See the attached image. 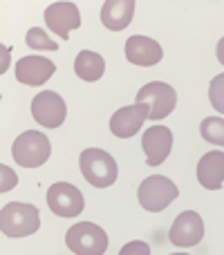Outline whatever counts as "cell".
I'll return each mask as SVG.
<instances>
[{"label": "cell", "mask_w": 224, "mask_h": 255, "mask_svg": "<svg viewBox=\"0 0 224 255\" xmlns=\"http://www.w3.org/2000/svg\"><path fill=\"white\" fill-rule=\"evenodd\" d=\"M40 229V213L36 206L25 202H11L0 211V231L4 238L18 240L36 233Z\"/></svg>", "instance_id": "1"}, {"label": "cell", "mask_w": 224, "mask_h": 255, "mask_svg": "<svg viewBox=\"0 0 224 255\" xmlns=\"http://www.w3.org/2000/svg\"><path fill=\"white\" fill-rule=\"evenodd\" d=\"M137 103H144V106L148 108L150 121H159V119H166V117L175 110L177 92L168 83L153 81V83H146L144 88L137 92Z\"/></svg>", "instance_id": "6"}, {"label": "cell", "mask_w": 224, "mask_h": 255, "mask_svg": "<svg viewBox=\"0 0 224 255\" xmlns=\"http://www.w3.org/2000/svg\"><path fill=\"white\" fill-rule=\"evenodd\" d=\"M31 117L43 128H61L67 117V106L58 92L45 90L36 94L31 101Z\"/></svg>", "instance_id": "8"}, {"label": "cell", "mask_w": 224, "mask_h": 255, "mask_svg": "<svg viewBox=\"0 0 224 255\" xmlns=\"http://www.w3.org/2000/svg\"><path fill=\"white\" fill-rule=\"evenodd\" d=\"M119 255H150V247L146 242H141V240H135V242H128L119 251Z\"/></svg>", "instance_id": "21"}, {"label": "cell", "mask_w": 224, "mask_h": 255, "mask_svg": "<svg viewBox=\"0 0 224 255\" xmlns=\"http://www.w3.org/2000/svg\"><path fill=\"white\" fill-rule=\"evenodd\" d=\"M177 195H180V190H177L175 181H171L164 175L146 177L139 184V190H137L141 208L148 213H162L164 208H168L175 202Z\"/></svg>", "instance_id": "3"}, {"label": "cell", "mask_w": 224, "mask_h": 255, "mask_svg": "<svg viewBox=\"0 0 224 255\" xmlns=\"http://www.w3.org/2000/svg\"><path fill=\"white\" fill-rule=\"evenodd\" d=\"M56 65L43 56H25L16 63V79L25 85H43L52 79Z\"/></svg>", "instance_id": "14"}, {"label": "cell", "mask_w": 224, "mask_h": 255, "mask_svg": "<svg viewBox=\"0 0 224 255\" xmlns=\"http://www.w3.org/2000/svg\"><path fill=\"white\" fill-rule=\"evenodd\" d=\"M216 54H218V61L224 65V36L220 38V43H218V49H216Z\"/></svg>", "instance_id": "23"}, {"label": "cell", "mask_w": 224, "mask_h": 255, "mask_svg": "<svg viewBox=\"0 0 224 255\" xmlns=\"http://www.w3.org/2000/svg\"><path fill=\"white\" fill-rule=\"evenodd\" d=\"M204 238V222L202 217L195 211H184L175 217L171 231H168V240H171L175 247L189 249L200 244Z\"/></svg>", "instance_id": "9"}, {"label": "cell", "mask_w": 224, "mask_h": 255, "mask_svg": "<svg viewBox=\"0 0 224 255\" xmlns=\"http://www.w3.org/2000/svg\"><path fill=\"white\" fill-rule=\"evenodd\" d=\"M74 72L81 81H99L106 72V61H103L101 54L97 52H90V49H83V52L76 54L74 58Z\"/></svg>", "instance_id": "17"}, {"label": "cell", "mask_w": 224, "mask_h": 255, "mask_svg": "<svg viewBox=\"0 0 224 255\" xmlns=\"http://www.w3.org/2000/svg\"><path fill=\"white\" fill-rule=\"evenodd\" d=\"M141 148L148 166H162L173 150V132L166 126H150L141 136Z\"/></svg>", "instance_id": "10"}, {"label": "cell", "mask_w": 224, "mask_h": 255, "mask_svg": "<svg viewBox=\"0 0 224 255\" xmlns=\"http://www.w3.org/2000/svg\"><path fill=\"white\" fill-rule=\"evenodd\" d=\"M171 255H189V253H171Z\"/></svg>", "instance_id": "24"}, {"label": "cell", "mask_w": 224, "mask_h": 255, "mask_svg": "<svg viewBox=\"0 0 224 255\" xmlns=\"http://www.w3.org/2000/svg\"><path fill=\"white\" fill-rule=\"evenodd\" d=\"M209 101L216 108V112L224 115V74H218L209 85Z\"/></svg>", "instance_id": "20"}, {"label": "cell", "mask_w": 224, "mask_h": 255, "mask_svg": "<svg viewBox=\"0 0 224 255\" xmlns=\"http://www.w3.org/2000/svg\"><path fill=\"white\" fill-rule=\"evenodd\" d=\"M0 175H2V184H0V190L2 193H7V190H11L13 186H16V172L13 170H9L4 163H0Z\"/></svg>", "instance_id": "22"}, {"label": "cell", "mask_w": 224, "mask_h": 255, "mask_svg": "<svg viewBox=\"0 0 224 255\" xmlns=\"http://www.w3.org/2000/svg\"><path fill=\"white\" fill-rule=\"evenodd\" d=\"M11 154L18 166L22 168H38L52 154V143L49 139L38 130H27L13 141Z\"/></svg>", "instance_id": "4"}, {"label": "cell", "mask_w": 224, "mask_h": 255, "mask_svg": "<svg viewBox=\"0 0 224 255\" xmlns=\"http://www.w3.org/2000/svg\"><path fill=\"white\" fill-rule=\"evenodd\" d=\"M25 43H27V47H31V49H47V52H56L58 49V45L54 43L40 27H31V29L27 31Z\"/></svg>", "instance_id": "19"}, {"label": "cell", "mask_w": 224, "mask_h": 255, "mask_svg": "<svg viewBox=\"0 0 224 255\" xmlns=\"http://www.w3.org/2000/svg\"><path fill=\"white\" fill-rule=\"evenodd\" d=\"M135 0H106L101 7V22L106 29L121 31L130 25L132 16H135Z\"/></svg>", "instance_id": "16"}, {"label": "cell", "mask_w": 224, "mask_h": 255, "mask_svg": "<svg viewBox=\"0 0 224 255\" xmlns=\"http://www.w3.org/2000/svg\"><path fill=\"white\" fill-rule=\"evenodd\" d=\"M45 22L63 40L70 38L72 29L81 27V13L74 2H52L45 9Z\"/></svg>", "instance_id": "11"}, {"label": "cell", "mask_w": 224, "mask_h": 255, "mask_svg": "<svg viewBox=\"0 0 224 255\" xmlns=\"http://www.w3.org/2000/svg\"><path fill=\"white\" fill-rule=\"evenodd\" d=\"M198 181L207 190H220L224 184V150H211L198 163Z\"/></svg>", "instance_id": "15"}, {"label": "cell", "mask_w": 224, "mask_h": 255, "mask_svg": "<svg viewBox=\"0 0 224 255\" xmlns=\"http://www.w3.org/2000/svg\"><path fill=\"white\" fill-rule=\"evenodd\" d=\"M148 119V108L144 103H135V106H126L117 110L110 119V132L119 139H130L141 130L144 121Z\"/></svg>", "instance_id": "12"}, {"label": "cell", "mask_w": 224, "mask_h": 255, "mask_svg": "<svg viewBox=\"0 0 224 255\" xmlns=\"http://www.w3.org/2000/svg\"><path fill=\"white\" fill-rule=\"evenodd\" d=\"M200 134L209 143L224 148V117H207L200 126Z\"/></svg>", "instance_id": "18"}, {"label": "cell", "mask_w": 224, "mask_h": 255, "mask_svg": "<svg viewBox=\"0 0 224 255\" xmlns=\"http://www.w3.org/2000/svg\"><path fill=\"white\" fill-rule=\"evenodd\" d=\"M126 58L135 65L150 67L157 65L164 58V49L157 40L148 38V36H130L126 40Z\"/></svg>", "instance_id": "13"}, {"label": "cell", "mask_w": 224, "mask_h": 255, "mask_svg": "<svg viewBox=\"0 0 224 255\" xmlns=\"http://www.w3.org/2000/svg\"><path fill=\"white\" fill-rule=\"evenodd\" d=\"M79 168L88 184H92L94 188H108L119 177V166L114 157L101 148H85L79 157Z\"/></svg>", "instance_id": "2"}, {"label": "cell", "mask_w": 224, "mask_h": 255, "mask_svg": "<svg viewBox=\"0 0 224 255\" xmlns=\"http://www.w3.org/2000/svg\"><path fill=\"white\" fill-rule=\"evenodd\" d=\"M65 244L76 255H103L108 251V235L92 222H79L65 233Z\"/></svg>", "instance_id": "5"}, {"label": "cell", "mask_w": 224, "mask_h": 255, "mask_svg": "<svg viewBox=\"0 0 224 255\" xmlns=\"http://www.w3.org/2000/svg\"><path fill=\"white\" fill-rule=\"evenodd\" d=\"M47 206L58 217H76L85 208V199L76 186L58 181V184L49 186L47 190Z\"/></svg>", "instance_id": "7"}]
</instances>
